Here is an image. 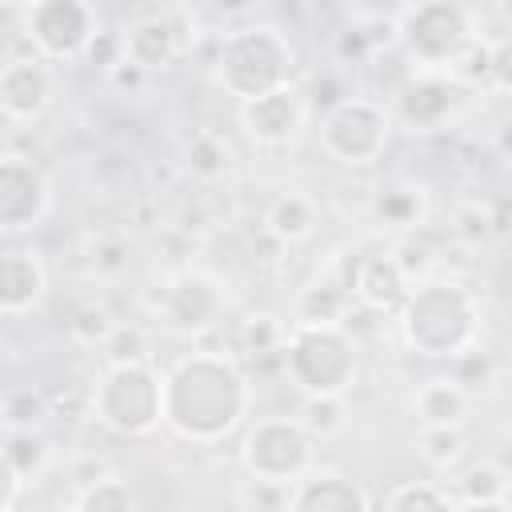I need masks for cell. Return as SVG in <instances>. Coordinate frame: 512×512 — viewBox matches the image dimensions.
<instances>
[{
	"label": "cell",
	"mask_w": 512,
	"mask_h": 512,
	"mask_svg": "<svg viewBox=\"0 0 512 512\" xmlns=\"http://www.w3.org/2000/svg\"><path fill=\"white\" fill-rule=\"evenodd\" d=\"M76 512H136V496H132L128 480L108 472V476L92 480L88 488H80Z\"/></svg>",
	"instance_id": "cell-26"
},
{
	"label": "cell",
	"mask_w": 512,
	"mask_h": 512,
	"mask_svg": "<svg viewBox=\"0 0 512 512\" xmlns=\"http://www.w3.org/2000/svg\"><path fill=\"white\" fill-rule=\"evenodd\" d=\"M52 208V192L44 172L28 156L0 160V232L36 228Z\"/></svg>",
	"instance_id": "cell-12"
},
{
	"label": "cell",
	"mask_w": 512,
	"mask_h": 512,
	"mask_svg": "<svg viewBox=\"0 0 512 512\" xmlns=\"http://www.w3.org/2000/svg\"><path fill=\"white\" fill-rule=\"evenodd\" d=\"M348 288H352V296H356L368 312H376V316H396V308L404 304V296H408L412 284L404 280V272L396 268V260H392L388 252H372V256H360V260H356V272H352Z\"/></svg>",
	"instance_id": "cell-18"
},
{
	"label": "cell",
	"mask_w": 512,
	"mask_h": 512,
	"mask_svg": "<svg viewBox=\"0 0 512 512\" xmlns=\"http://www.w3.org/2000/svg\"><path fill=\"white\" fill-rule=\"evenodd\" d=\"M280 340H284V328L272 320V316H252L244 324V348L256 356V352H280Z\"/></svg>",
	"instance_id": "cell-36"
},
{
	"label": "cell",
	"mask_w": 512,
	"mask_h": 512,
	"mask_svg": "<svg viewBox=\"0 0 512 512\" xmlns=\"http://www.w3.org/2000/svg\"><path fill=\"white\" fill-rule=\"evenodd\" d=\"M88 412L100 428L140 440L152 436L164 424V404H160V372L144 364H108L88 396Z\"/></svg>",
	"instance_id": "cell-6"
},
{
	"label": "cell",
	"mask_w": 512,
	"mask_h": 512,
	"mask_svg": "<svg viewBox=\"0 0 512 512\" xmlns=\"http://www.w3.org/2000/svg\"><path fill=\"white\" fill-rule=\"evenodd\" d=\"M228 300L216 276L200 272V268H180L160 284L156 296V312L160 320L176 332V336H204L220 324Z\"/></svg>",
	"instance_id": "cell-10"
},
{
	"label": "cell",
	"mask_w": 512,
	"mask_h": 512,
	"mask_svg": "<svg viewBox=\"0 0 512 512\" xmlns=\"http://www.w3.org/2000/svg\"><path fill=\"white\" fill-rule=\"evenodd\" d=\"M292 68H296V48L276 24H240L228 36H220L216 80L240 104L292 84Z\"/></svg>",
	"instance_id": "cell-3"
},
{
	"label": "cell",
	"mask_w": 512,
	"mask_h": 512,
	"mask_svg": "<svg viewBox=\"0 0 512 512\" xmlns=\"http://www.w3.org/2000/svg\"><path fill=\"white\" fill-rule=\"evenodd\" d=\"M452 508L456 500L448 496V488L432 480H404L384 500V512H452Z\"/></svg>",
	"instance_id": "cell-24"
},
{
	"label": "cell",
	"mask_w": 512,
	"mask_h": 512,
	"mask_svg": "<svg viewBox=\"0 0 512 512\" xmlns=\"http://www.w3.org/2000/svg\"><path fill=\"white\" fill-rule=\"evenodd\" d=\"M0 452L20 480H32L48 464V440L40 432H0Z\"/></svg>",
	"instance_id": "cell-25"
},
{
	"label": "cell",
	"mask_w": 512,
	"mask_h": 512,
	"mask_svg": "<svg viewBox=\"0 0 512 512\" xmlns=\"http://www.w3.org/2000/svg\"><path fill=\"white\" fill-rule=\"evenodd\" d=\"M280 364L288 384L304 396H348L356 384V340L344 324L296 320L280 340Z\"/></svg>",
	"instance_id": "cell-4"
},
{
	"label": "cell",
	"mask_w": 512,
	"mask_h": 512,
	"mask_svg": "<svg viewBox=\"0 0 512 512\" xmlns=\"http://www.w3.org/2000/svg\"><path fill=\"white\" fill-rule=\"evenodd\" d=\"M456 96L460 88L444 76V72H416L388 96V116L392 128H408V132H436L448 124V116L456 112Z\"/></svg>",
	"instance_id": "cell-11"
},
{
	"label": "cell",
	"mask_w": 512,
	"mask_h": 512,
	"mask_svg": "<svg viewBox=\"0 0 512 512\" xmlns=\"http://www.w3.org/2000/svg\"><path fill=\"white\" fill-rule=\"evenodd\" d=\"M452 512H508V500H492V504H456Z\"/></svg>",
	"instance_id": "cell-39"
},
{
	"label": "cell",
	"mask_w": 512,
	"mask_h": 512,
	"mask_svg": "<svg viewBox=\"0 0 512 512\" xmlns=\"http://www.w3.org/2000/svg\"><path fill=\"white\" fill-rule=\"evenodd\" d=\"M52 416V400L36 384H12L0 388V428L4 432H40Z\"/></svg>",
	"instance_id": "cell-23"
},
{
	"label": "cell",
	"mask_w": 512,
	"mask_h": 512,
	"mask_svg": "<svg viewBox=\"0 0 512 512\" xmlns=\"http://www.w3.org/2000/svg\"><path fill=\"white\" fill-rule=\"evenodd\" d=\"M52 104V72L40 56H12L0 64V116L32 124Z\"/></svg>",
	"instance_id": "cell-14"
},
{
	"label": "cell",
	"mask_w": 512,
	"mask_h": 512,
	"mask_svg": "<svg viewBox=\"0 0 512 512\" xmlns=\"http://www.w3.org/2000/svg\"><path fill=\"white\" fill-rule=\"evenodd\" d=\"M160 404L164 428H172L180 440L220 444L244 424L252 408V384L236 356L188 352L168 372H160Z\"/></svg>",
	"instance_id": "cell-1"
},
{
	"label": "cell",
	"mask_w": 512,
	"mask_h": 512,
	"mask_svg": "<svg viewBox=\"0 0 512 512\" xmlns=\"http://www.w3.org/2000/svg\"><path fill=\"white\" fill-rule=\"evenodd\" d=\"M104 76H108V84H112L116 92H124V96L144 92V88H148V80H152V76H148L144 68H136L132 60H120V64H116L112 72H104Z\"/></svg>",
	"instance_id": "cell-37"
},
{
	"label": "cell",
	"mask_w": 512,
	"mask_h": 512,
	"mask_svg": "<svg viewBox=\"0 0 512 512\" xmlns=\"http://www.w3.org/2000/svg\"><path fill=\"white\" fill-rule=\"evenodd\" d=\"M80 60L92 64V68H100V72H112V68L124 60V32H120V28H100V32L92 36V44L84 48Z\"/></svg>",
	"instance_id": "cell-34"
},
{
	"label": "cell",
	"mask_w": 512,
	"mask_h": 512,
	"mask_svg": "<svg viewBox=\"0 0 512 512\" xmlns=\"http://www.w3.org/2000/svg\"><path fill=\"white\" fill-rule=\"evenodd\" d=\"M304 116H308V100H304V92L296 84H284V88H276L268 96H256V100L240 104V128L260 148L288 144L304 128Z\"/></svg>",
	"instance_id": "cell-13"
},
{
	"label": "cell",
	"mask_w": 512,
	"mask_h": 512,
	"mask_svg": "<svg viewBox=\"0 0 512 512\" xmlns=\"http://www.w3.org/2000/svg\"><path fill=\"white\" fill-rule=\"evenodd\" d=\"M392 116L376 96H348L320 116V148L348 168H368L388 152Z\"/></svg>",
	"instance_id": "cell-8"
},
{
	"label": "cell",
	"mask_w": 512,
	"mask_h": 512,
	"mask_svg": "<svg viewBox=\"0 0 512 512\" xmlns=\"http://www.w3.org/2000/svg\"><path fill=\"white\" fill-rule=\"evenodd\" d=\"M492 376H496V364H492V356H488L484 348H476V344H472L468 352H460L456 360H448V380H452L456 388H464V392L488 388Z\"/></svg>",
	"instance_id": "cell-30"
},
{
	"label": "cell",
	"mask_w": 512,
	"mask_h": 512,
	"mask_svg": "<svg viewBox=\"0 0 512 512\" xmlns=\"http://www.w3.org/2000/svg\"><path fill=\"white\" fill-rule=\"evenodd\" d=\"M100 348H104L108 364H144L148 360V336L136 324H116Z\"/></svg>",
	"instance_id": "cell-32"
},
{
	"label": "cell",
	"mask_w": 512,
	"mask_h": 512,
	"mask_svg": "<svg viewBox=\"0 0 512 512\" xmlns=\"http://www.w3.org/2000/svg\"><path fill=\"white\" fill-rule=\"evenodd\" d=\"M416 448H420V456H424L428 464L448 468V464H456L460 452H464V432H460V428H420V432H416Z\"/></svg>",
	"instance_id": "cell-31"
},
{
	"label": "cell",
	"mask_w": 512,
	"mask_h": 512,
	"mask_svg": "<svg viewBox=\"0 0 512 512\" xmlns=\"http://www.w3.org/2000/svg\"><path fill=\"white\" fill-rule=\"evenodd\" d=\"M300 428L316 440L332 436L344 428V396H304V408H300Z\"/></svg>",
	"instance_id": "cell-29"
},
{
	"label": "cell",
	"mask_w": 512,
	"mask_h": 512,
	"mask_svg": "<svg viewBox=\"0 0 512 512\" xmlns=\"http://www.w3.org/2000/svg\"><path fill=\"white\" fill-rule=\"evenodd\" d=\"M100 28V12L84 0H36L20 8V32L44 64L80 60Z\"/></svg>",
	"instance_id": "cell-9"
},
{
	"label": "cell",
	"mask_w": 512,
	"mask_h": 512,
	"mask_svg": "<svg viewBox=\"0 0 512 512\" xmlns=\"http://www.w3.org/2000/svg\"><path fill=\"white\" fill-rule=\"evenodd\" d=\"M396 328L412 356L456 360L480 340V300L460 280L428 276L408 288L396 308Z\"/></svg>",
	"instance_id": "cell-2"
},
{
	"label": "cell",
	"mask_w": 512,
	"mask_h": 512,
	"mask_svg": "<svg viewBox=\"0 0 512 512\" xmlns=\"http://www.w3.org/2000/svg\"><path fill=\"white\" fill-rule=\"evenodd\" d=\"M20 488H24V480L12 472V464H8L4 452H0V512H12V508H16Z\"/></svg>",
	"instance_id": "cell-38"
},
{
	"label": "cell",
	"mask_w": 512,
	"mask_h": 512,
	"mask_svg": "<svg viewBox=\"0 0 512 512\" xmlns=\"http://www.w3.org/2000/svg\"><path fill=\"white\" fill-rule=\"evenodd\" d=\"M476 36L472 8L456 0H424L396 12V48L416 72H448Z\"/></svg>",
	"instance_id": "cell-5"
},
{
	"label": "cell",
	"mask_w": 512,
	"mask_h": 512,
	"mask_svg": "<svg viewBox=\"0 0 512 512\" xmlns=\"http://www.w3.org/2000/svg\"><path fill=\"white\" fill-rule=\"evenodd\" d=\"M264 228L280 244L308 240L316 232V204H312V196H304V192H280L268 204V212H264Z\"/></svg>",
	"instance_id": "cell-21"
},
{
	"label": "cell",
	"mask_w": 512,
	"mask_h": 512,
	"mask_svg": "<svg viewBox=\"0 0 512 512\" xmlns=\"http://www.w3.org/2000/svg\"><path fill=\"white\" fill-rule=\"evenodd\" d=\"M4 156H8V152H4V148H0V160H4Z\"/></svg>",
	"instance_id": "cell-40"
},
{
	"label": "cell",
	"mask_w": 512,
	"mask_h": 512,
	"mask_svg": "<svg viewBox=\"0 0 512 512\" xmlns=\"http://www.w3.org/2000/svg\"><path fill=\"white\" fill-rule=\"evenodd\" d=\"M284 512H372L368 492L336 468H308L284 492Z\"/></svg>",
	"instance_id": "cell-16"
},
{
	"label": "cell",
	"mask_w": 512,
	"mask_h": 512,
	"mask_svg": "<svg viewBox=\"0 0 512 512\" xmlns=\"http://www.w3.org/2000/svg\"><path fill=\"white\" fill-rule=\"evenodd\" d=\"M184 44H188V32L180 12H148L124 28V60H132L148 76L168 68L184 52Z\"/></svg>",
	"instance_id": "cell-15"
},
{
	"label": "cell",
	"mask_w": 512,
	"mask_h": 512,
	"mask_svg": "<svg viewBox=\"0 0 512 512\" xmlns=\"http://www.w3.org/2000/svg\"><path fill=\"white\" fill-rule=\"evenodd\" d=\"M468 412V392L456 388L448 376L424 380L412 392V416L420 428H460Z\"/></svg>",
	"instance_id": "cell-19"
},
{
	"label": "cell",
	"mask_w": 512,
	"mask_h": 512,
	"mask_svg": "<svg viewBox=\"0 0 512 512\" xmlns=\"http://www.w3.org/2000/svg\"><path fill=\"white\" fill-rule=\"evenodd\" d=\"M112 328H116V324H112V316H108L104 304H80V308L72 312V320H68L72 340H80V344H88V348L104 344Z\"/></svg>",
	"instance_id": "cell-33"
},
{
	"label": "cell",
	"mask_w": 512,
	"mask_h": 512,
	"mask_svg": "<svg viewBox=\"0 0 512 512\" xmlns=\"http://www.w3.org/2000/svg\"><path fill=\"white\" fill-rule=\"evenodd\" d=\"M184 172L196 180V184H220L228 172H232V164H236V152H232V144L220 136V132H196L188 144H184Z\"/></svg>",
	"instance_id": "cell-22"
},
{
	"label": "cell",
	"mask_w": 512,
	"mask_h": 512,
	"mask_svg": "<svg viewBox=\"0 0 512 512\" xmlns=\"http://www.w3.org/2000/svg\"><path fill=\"white\" fill-rule=\"evenodd\" d=\"M344 312H348V292L340 284H312L300 296V320H312V324H344Z\"/></svg>",
	"instance_id": "cell-28"
},
{
	"label": "cell",
	"mask_w": 512,
	"mask_h": 512,
	"mask_svg": "<svg viewBox=\"0 0 512 512\" xmlns=\"http://www.w3.org/2000/svg\"><path fill=\"white\" fill-rule=\"evenodd\" d=\"M372 216L392 232H416L428 216V196L420 184H388L372 196Z\"/></svg>",
	"instance_id": "cell-20"
},
{
	"label": "cell",
	"mask_w": 512,
	"mask_h": 512,
	"mask_svg": "<svg viewBox=\"0 0 512 512\" xmlns=\"http://www.w3.org/2000/svg\"><path fill=\"white\" fill-rule=\"evenodd\" d=\"M64 512H76V508H64Z\"/></svg>",
	"instance_id": "cell-41"
},
{
	"label": "cell",
	"mask_w": 512,
	"mask_h": 512,
	"mask_svg": "<svg viewBox=\"0 0 512 512\" xmlns=\"http://www.w3.org/2000/svg\"><path fill=\"white\" fill-rule=\"evenodd\" d=\"M48 292L44 260L28 248H4L0 252V316H24L32 312Z\"/></svg>",
	"instance_id": "cell-17"
},
{
	"label": "cell",
	"mask_w": 512,
	"mask_h": 512,
	"mask_svg": "<svg viewBox=\"0 0 512 512\" xmlns=\"http://www.w3.org/2000/svg\"><path fill=\"white\" fill-rule=\"evenodd\" d=\"M316 440L300 428L296 416H264L240 440V464L252 484L288 488L308 468H316Z\"/></svg>",
	"instance_id": "cell-7"
},
{
	"label": "cell",
	"mask_w": 512,
	"mask_h": 512,
	"mask_svg": "<svg viewBox=\"0 0 512 512\" xmlns=\"http://www.w3.org/2000/svg\"><path fill=\"white\" fill-rule=\"evenodd\" d=\"M452 232H456L460 240H468V244H484L488 236H496V216H492L488 204H464V208L456 212Z\"/></svg>",
	"instance_id": "cell-35"
},
{
	"label": "cell",
	"mask_w": 512,
	"mask_h": 512,
	"mask_svg": "<svg viewBox=\"0 0 512 512\" xmlns=\"http://www.w3.org/2000/svg\"><path fill=\"white\" fill-rule=\"evenodd\" d=\"M460 496H464V504L508 500V472L500 464H492V460H480L460 476Z\"/></svg>",
	"instance_id": "cell-27"
}]
</instances>
